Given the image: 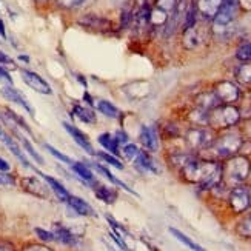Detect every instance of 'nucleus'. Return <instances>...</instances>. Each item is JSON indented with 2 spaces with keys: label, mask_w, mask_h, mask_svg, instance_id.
<instances>
[{
  "label": "nucleus",
  "mask_w": 251,
  "mask_h": 251,
  "mask_svg": "<svg viewBox=\"0 0 251 251\" xmlns=\"http://www.w3.org/2000/svg\"><path fill=\"white\" fill-rule=\"evenodd\" d=\"M0 142H2V144H5V147L13 152V154L22 162V165L24 167H26V168H31V165H29V162H28V159H26V156H25V152L20 150V147H19V144L17 142L11 137L6 131L0 126Z\"/></svg>",
  "instance_id": "obj_8"
},
{
  "label": "nucleus",
  "mask_w": 251,
  "mask_h": 251,
  "mask_svg": "<svg viewBox=\"0 0 251 251\" xmlns=\"http://www.w3.org/2000/svg\"><path fill=\"white\" fill-rule=\"evenodd\" d=\"M239 121V111L233 106H222L214 110V113L208 117V124L213 126H230Z\"/></svg>",
  "instance_id": "obj_3"
},
{
  "label": "nucleus",
  "mask_w": 251,
  "mask_h": 251,
  "mask_svg": "<svg viewBox=\"0 0 251 251\" xmlns=\"http://www.w3.org/2000/svg\"><path fill=\"white\" fill-rule=\"evenodd\" d=\"M14 183H16V180L13 179L11 174L0 171V187H3V185H14Z\"/></svg>",
  "instance_id": "obj_38"
},
{
  "label": "nucleus",
  "mask_w": 251,
  "mask_h": 251,
  "mask_svg": "<svg viewBox=\"0 0 251 251\" xmlns=\"http://www.w3.org/2000/svg\"><path fill=\"white\" fill-rule=\"evenodd\" d=\"M74 114L77 119H80L82 122L85 124H94L96 122V114L88 110V108H85V106H80V105H75L74 106Z\"/></svg>",
  "instance_id": "obj_24"
},
{
  "label": "nucleus",
  "mask_w": 251,
  "mask_h": 251,
  "mask_svg": "<svg viewBox=\"0 0 251 251\" xmlns=\"http://www.w3.org/2000/svg\"><path fill=\"white\" fill-rule=\"evenodd\" d=\"M126 140H128V136L124 133V131H117V133H116V142L119 144V147H121L122 144H126Z\"/></svg>",
  "instance_id": "obj_41"
},
{
  "label": "nucleus",
  "mask_w": 251,
  "mask_h": 251,
  "mask_svg": "<svg viewBox=\"0 0 251 251\" xmlns=\"http://www.w3.org/2000/svg\"><path fill=\"white\" fill-rule=\"evenodd\" d=\"M0 94H2L6 100L14 102V103H17V105H20L22 108H25V110H26L31 116H34V108H32V106L29 105V102L25 99V96L22 94L20 91H17L16 88H13L11 85L3 86V88L0 90Z\"/></svg>",
  "instance_id": "obj_9"
},
{
  "label": "nucleus",
  "mask_w": 251,
  "mask_h": 251,
  "mask_svg": "<svg viewBox=\"0 0 251 251\" xmlns=\"http://www.w3.org/2000/svg\"><path fill=\"white\" fill-rule=\"evenodd\" d=\"M236 57L239 60H244V62L251 60V43H245V45H242L241 48H239L236 52Z\"/></svg>",
  "instance_id": "obj_32"
},
{
  "label": "nucleus",
  "mask_w": 251,
  "mask_h": 251,
  "mask_svg": "<svg viewBox=\"0 0 251 251\" xmlns=\"http://www.w3.org/2000/svg\"><path fill=\"white\" fill-rule=\"evenodd\" d=\"M0 82H2V83H8V85H13V79H11L9 73L3 67H0Z\"/></svg>",
  "instance_id": "obj_39"
},
{
  "label": "nucleus",
  "mask_w": 251,
  "mask_h": 251,
  "mask_svg": "<svg viewBox=\"0 0 251 251\" xmlns=\"http://www.w3.org/2000/svg\"><path fill=\"white\" fill-rule=\"evenodd\" d=\"M236 77L242 83H251V65H241L236 71Z\"/></svg>",
  "instance_id": "obj_28"
},
{
  "label": "nucleus",
  "mask_w": 251,
  "mask_h": 251,
  "mask_svg": "<svg viewBox=\"0 0 251 251\" xmlns=\"http://www.w3.org/2000/svg\"><path fill=\"white\" fill-rule=\"evenodd\" d=\"M73 170H74V173L77 174V176H80L85 182H88V183H91L93 180H94V174H93V171L85 165V163H79V162H74L73 163Z\"/></svg>",
  "instance_id": "obj_25"
},
{
  "label": "nucleus",
  "mask_w": 251,
  "mask_h": 251,
  "mask_svg": "<svg viewBox=\"0 0 251 251\" xmlns=\"http://www.w3.org/2000/svg\"><path fill=\"white\" fill-rule=\"evenodd\" d=\"M19 59H20V60H24V62H29V57H26V56H20Z\"/></svg>",
  "instance_id": "obj_46"
},
{
  "label": "nucleus",
  "mask_w": 251,
  "mask_h": 251,
  "mask_svg": "<svg viewBox=\"0 0 251 251\" xmlns=\"http://www.w3.org/2000/svg\"><path fill=\"white\" fill-rule=\"evenodd\" d=\"M19 139H20V142H22V145H24V148L26 150V152H28V154L32 157V159H34L37 163H39V165H43V163H45V162H43V157L39 154V152L34 150V147H32L31 144H29V142L24 137V136H19Z\"/></svg>",
  "instance_id": "obj_27"
},
{
  "label": "nucleus",
  "mask_w": 251,
  "mask_h": 251,
  "mask_svg": "<svg viewBox=\"0 0 251 251\" xmlns=\"http://www.w3.org/2000/svg\"><path fill=\"white\" fill-rule=\"evenodd\" d=\"M25 251H52V250H50V248H47V247H43V245H31V247H28Z\"/></svg>",
  "instance_id": "obj_42"
},
{
  "label": "nucleus",
  "mask_w": 251,
  "mask_h": 251,
  "mask_svg": "<svg viewBox=\"0 0 251 251\" xmlns=\"http://www.w3.org/2000/svg\"><path fill=\"white\" fill-rule=\"evenodd\" d=\"M239 233L242 236L251 237V214H248L245 219L239 224Z\"/></svg>",
  "instance_id": "obj_33"
},
{
  "label": "nucleus",
  "mask_w": 251,
  "mask_h": 251,
  "mask_svg": "<svg viewBox=\"0 0 251 251\" xmlns=\"http://www.w3.org/2000/svg\"><path fill=\"white\" fill-rule=\"evenodd\" d=\"M22 79H24V82L29 86V88H32L40 94H51L52 93L48 82L45 79H42L39 74L32 73L29 70H22Z\"/></svg>",
  "instance_id": "obj_5"
},
{
  "label": "nucleus",
  "mask_w": 251,
  "mask_h": 251,
  "mask_svg": "<svg viewBox=\"0 0 251 251\" xmlns=\"http://www.w3.org/2000/svg\"><path fill=\"white\" fill-rule=\"evenodd\" d=\"M0 251H13V250H11V247L6 244H0Z\"/></svg>",
  "instance_id": "obj_45"
},
{
  "label": "nucleus",
  "mask_w": 251,
  "mask_h": 251,
  "mask_svg": "<svg viewBox=\"0 0 251 251\" xmlns=\"http://www.w3.org/2000/svg\"><path fill=\"white\" fill-rule=\"evenodd\" d=\"M222 3L224 0H199V11L203 17H214Z\"/></svg>",
  "instance_id": "obj_17"
},
{
  "label": "nucleus",
  "mask_w": 251,
  "mask_h": 251,
  "mask_svg": "<svg viewBox=\"0 0 251 251\" xmlns=\"http://www.w3.org/2000/svg\"><path fill=\"white\" fill-rule=\"evenodd\" d=\"M140 142L147 150L150 151H156L157 150V137L154 129L150 126H142L140 128Z\"/></svg>",
  "instance_id": "obj_15"
},
{
  "label": "nucleus",
  "mask_w": 251,
  "mask_h": 251,
  "mask_svg": "<svg viewBox=\"0 0 251 251\" xmlns=\"http://www.w3.org/2000/svg\"><path fill=\"white\" fill-rule=\"evenodd\" d=\"M230 203L236 213H244L251 205V194L245 187H236L230 194Z\"/></svg>",
  "instance_id": "obj_6"
},
{
  "label": "nucleus",
  "mask_w": 251,
  "mask_h": 251,
  "mask_svg": "<svg viewBox=\"0 0 251 251\" xmlns=\"http://www.w3.org/2000/svg\"><path fill=\"white\" fill-rule=\"evenodd\" d=\"M22 185H24V188L28 193L37 196V198H47V196H48L47 187L39 179H36V177H25V179H22Z\"/></svg>",
  "instance_id": "obj_13"
},
{
  "label": "nucleus",
  "mask_w": 251,
  "mask_h": 251,
  "mask_svg": "<svg viewBox=\"0 0 251 251\" xmlns=\"http://www.w3.org/2000/svg\"><path fill=\"white\" fill-rule=\"evenodd\" d=\"M67 203L70 205V208L73 211H75L79 216H96V211L93 210V206L85 202L83 199L80 198H75V196H70Z\"/></svg>",
  "instance_id": "obj_12"
},
{
  "label": "nucleus",
  "mask_w": 251,
  "mask_h": 251,
  "mask_svg": "<svg viewBox=\"0 0 251 251\" xmlns=\"http://www.w3.org/2000/svg\"><path fill=\"white\" fill-rule=\"evenodd\" d=\"M241 145H242L241 137L236 134H228V136L217 140L216 152H217V156H221V157H228V156L234 154V152L241 148Z\"/></svg>",
  "instance_id": "obj_4"
},
{
  "label": "nucleus",
  "mask_w": 251,
  "mask_h": 251,
  "mask_svg": "<svg viewBox=\"0 0 251 251\" xmlns=\"http://www.w3.org/2000/svg\"><path fill=\"white\" fill-rule=\"evenodd\" d=\"M157 5H159V8H162L163 13H167V11H173L174 9L176 0H157Z\"/></svg>",
  "instance_id": "obj_37"
},
{
  "label": "nucleus",
  "mask_w": 251,
  "mask_h": 251,
  "mask_svg": "<svg viewBox=\"0 0 251 251\" xmlns=\"http://www.w3.org/2000/svg\"><path fill=\"white\" fill-rule=\"evenodd\" d=\"M96 196L97 199L105 202V203H114V201L117 199V193L108 187H100L96 190Z\"/></svg>",
  "instance_id": "obj_26"
},
{
  "label": "nucleus",
  "mask_w": 251,
  "mask_h": 251,
  "mask_svg": "<svg viewBox=\"0 0 251 251\" xmlns=\"http://www.w3.org/2000/svg\"><path fill=\"white\" fill-rule=\"evenodd\" d=\"M6 116H9V117L13 119V121H14L16 124H19V125H20L22 128H24V129L26 131V133L32 134V131L29 129V126H28L26 124H25V121H24V119H22V117H19V116H17V114H14L13 111H6Z\"/></svg>",
  "instance_id": "obj_36"
},
{
  "label": "nucleus",
  "mask_w": 251,
  "mask_h": 251,
  "mask_svg": "<svg viewBox=\"0 0 251 251\" xmlns=\"http://www.w3.org/2000/svg\"><path fill=\"white\" fill-rule=\"evenodd\" d=\"M34 231L39 236L40 241H43V242H52V241H56V236H54V233H51V231H45V230H42V228H36Z\"/></svg>",
  "instance_id": "obj_34"
},
{
  "label": "nucleus",
  "mask_w": 251,
  "mask_h": 251,
  "mask_svg": "<svg viewBox=\"0 0 251 251\" xmlns=\"http://www.w3.org/2000/svg\"><path fill=\"white\" fill-rule=\"evenodd\" d=\"M97 110H99L103 116L110 117V119H117L121 116V111L117 110V108L108 100H99L97 102Z\"/></svg>",
  "instance_id": "obj_22"
},
{
  "label": "nucleus",
  "mask_w": 251,
  "mask_h": 251,
  "mask_svg": "<svg viewBox=\"0 0 251 251\" xmlns=\"http://www.w3.org/2000/svg\"><path fill=\"white\" fill-rule=\"evenodd\" d=\"M54 236H56V241L65 244V245H70V247H74L77 244V237H75L68 228H65L63 225L60 224H56L54 225Z\"/></svg>",
  "instance_id": "obj_14"
},
{
  "label": "nucleus",
  "mask_w": 251,
  "mask_h": 251,
  "mask_svg": "<svg viewBox=\"0 0 251 251\" xmlns=\"http://www.w3.org/2000/svg\"><path fill=\"white\" fill-rule=\"evenodd\" d=\"M40 176L43 177V180H45V182L50 185V188L54 191V194L57 196V199H59V201H62V202H67V201H68L70 193L67 191V188H65L60 182H57L56 179H52L51 176H48V174H40Z\"/></svg>",
  "instance_id": "obj_16"
},
{
  "label": "nucleus",
  "mask_w": 251,
  "mask_h": 251,
  "mask_svg": "<svg viewBox=\"0 0 251 251\" xmlns=\"http://www.w3.org/2000/svg\"><path fill=\"white\" fill-rule=\"evenodd\" d=\"M122 152H124V156L126 157V160L134 162L136 157L139 156V152H140V151H139V148H137L136 145H133V144H126V145L124 147Z\"/></svg>",
  "instance_id": "obj_30"
},
{
  "label": "nucleus",
  "mask_w": 251,
  "mask_h": 251,
  "mask_svg": "<svg viewBox=\"0 0 251 251\" xmlns=\"http://www.w3.org/2000/svg\"><path fill=\"white\" fill-rule=\"evenodd\" d=\"M63 128L67 129V133L74 139L75 144H77L79 147H82V150H85L86 152H88V154H96V150L93 148L88 136H86L85 133H82V131L77 126H74V125H71L68 122H63Z\"/></svg>",
  "instance_id": "obj_7"
},
{
  "label": "nucleus",
  "mask_w": 251,
  "mask_h": 251,
  "mask_svg": "<svg viewBox=\"0 0 251 251\" xmlns=\"http://www.w3.org/2000/svg\"><path fill=\"white\" fill-rule=\"evenodd\" d=\"M250 174V162L245 157H234L226 163L225 176L230 183H241Z\"/></svg>",
  "instance_id": "obj_2"
},
{
  "label": "nucleus",
  "mask_w": 251,
  "mask_h": 251,
  "mask_svg": "<svg viewBox=\"0 0 251 251\" xmlns=\"http://www.w3.org/2000/svg\"><path fill=\"white\" fill-rule=\"evenodd\" d=\"M134 165H136V168L139 170V171H142V173H147V171H151V173H159V170L156 168V165H154V162H152L151 159H150V156L147 154V152H139V156L136 157V160H134Z\"/></svg>",
  "instance_id": "obj_18"
},
{
  "label": "nucleus",
  "mask_w": 251,
  "mask_h": 251,
  "mask_svg": "<svg viewBox=\"0 0 251 251\" xmlns=\"http://www.w3.org/2000/svg\"><path fill=\"white\" fill-rule=\"evenodd\" d=\"M216 97L219 99V102H234L239 97V90L231 83V82H222L217 85L216 88Z\"/></svg>",
  "instance_id": "obj_11"
},
{
  "label": "nucleus",
  "mask_w": 251,
  "mask_h": 251,
  "mask_svg": "<svg viewBox=\"0 0 251 251\" xmlns=\"http://www.w3.org/2000/svg\"><path fill=\"white\" fill-rule=\"evenodd\" d=\"M45 150H48V151H50V154H52L54 157H57L59 160H62V162H65V163H68V165H73V163H74V160H73L71 157L62 154V152H60L59 150H56V148L51 147V145H48V144H45Z\"/></svg>",
  "instance_id": "obj_31"
},
{
  "label": "nucleus",
  "mask_w": 251,
  "mask_h": 251,
  "mask_svg": "<svg viewBox=\"0 0 251 251\" xmlns=\"http://www.w3.org/2000/svg\"><path fill=\"white\" fill-rule=\"evenodd\" d=\"M190 145L194 148H203L211 142V133L205 128H194L187 136Z\"/></svg>",
  "instance_id": "obj_10"
},
{
  "label": "nucleus",
  "mask_w": 251,
  "mask_h": 251,
  "mask_svg": "<svg viewBox=\"0 0 251 251\" xmlns=\"http://www.w3.org/2000/svg\"><path fill=\"white\" fill-rule=\"evenodd\" d=\"M57 3L62 6V8H77L80 6L82 3H85V0H57Z\"/></svg>",
  "instance_id": "obj_35"
},
{
  "label": "nucleus",
  "mask_w": 251,
  "mask_h": 251,
  "mask_svg": "<svg viewBox=\"0 0 251 251\" xmlns=\"http://www.w3.org/2000/svg\"><path fill=\"white\" fill-rule=\"evenodd\" d=\"M96 154L99 156L102 160H105L106 163H110L111 167H114V168H117V170H124V165H122V162L119 160V159H116L113 154H108V152H103V151H99L97 152L96 151Z\"/></svg>",
  "instance_id": "obj_29"
},
{
  "label": "nucleus",
  "mask_w": 251,
  "mask_h": 251,
  "mask_svg": "<svg viewBox=\"0 0 251 251\" xmlns=\"http://www.w3.org/2000/svg\"><path fill=\"white\" fill-rule=\"evenodd\" d=\"M0 65H3V67H8V65H9L11 68H16L13 59L8 57L6 54H3V52H0Z\"/></svg>",
  "instance_id": "obj_40"
},
{
  "label": "nucleus",
  "mask_w": 251,
  "mask_h": 251,
  "mask_svg": "<svg viewBox=\"0 0 251 251\" xmlns=\"http://www.w3.org/2000/svg\"><path fill=\"white\" fill-rule=\"evenodd\" d=\"M96 170L97 171H99V173H102L103 174V176L108 179V180H110V182H113L114 185H117V187H121V188H124V190H126L128 193H131V194H136L137 196V193L136 191H133V190H131V188H128V185L126 183H124L122 180H119L117 177H114V174L110 171V170H108V168H105L103 165H96Z\"/></svg>",
  "instance_id": "obj_21"
},
{
  "label": "nucleus",
  "mask_w": 251,
  "mask_h": 251,
  "mask_svg": "<svg viewBox=\"0 0 251 251\" xmlns=\"http://www.w3.org/2000/svg\"><path fill=\"white\" fill-rule=\"evenodd\" d=\"M183 174L188 180L201 183L202 188H213L221 180L222 168L213 162H199L188 157V160L182 165Z\"/></svg>",
  "instance_id": "obj_1"
},
{
  "label": "nucleus",
  "mask_w": 251,
  "mask_h": 251,
  "mask_svg": "<svg viewBox=\"0 0 251 251\" xmlns=\"http://www.w3.org/2000/svg\"><path fill=\"white\" fill-rule=\"evenodd\" d=\"M97 140H99V144H100L106 151H110L113 156H117V154H119V144H117L116 139H114L111 134H108V133L100 134Z\"/></svg>",
  "instance_id": "obj_19"
},
{
  "label": "nucleus",
  "mask_w": 251,
  "mask_h": 251,
  "mask_svg": "<svg viewBox=\"0 0 251 251\" xmlns=\"http://www.w3.org/2000/svg\"><path fill=\"white\" fill-rule=\"evenodd\" d=\"M0 36L3 39H6V32H5V25H3V20H0Z\"/></svg>",
  "instance_id": "obj_44"
},
{
  "label": "nucleus",
  "mask_w": 251,
  "mask_h": 251,
  "mask_svg": "<svg viewBox=\"0 0 251 251\" xmlns=\"http://www.w3.org/2000/svg\"><path fill=\"white\" fill-rule=\"evenodd\" d=\"M80 24L85 25V26H88V28H106V26L111 25L106 19H102L99 16H93V14L80 19Z\"/></svg>",
  "instance_id": "obj_20"
},
{
  "label": "nucleus",
  "mask_w": 251,
  "mask_h": 251,
  "mask_svg": "<svg viewBox=\"0 0 251 251\" xmlns=\"http://www.w3.org/2000/svg\"><path fill=\"white\" fill-rule=\"evenodd\" d=\"M11 170V165H9V163L5 160V159H2V157H0V171H3V173H8Z\"/></svg>",
  "instance_id": "obj_43"
},
{
  "label": "nucleus",
  "mask_w": 251,
  "mask_h": 251,
  "mask_svg": "<svg viewBox=\"0 0 251 251\" xmlns=\"http://www.w3.org/2000/svg\"><path fill=\"white\" fill-rule=\"evenodd\" d=\"M170 233L177 239V241H180L183 245H187L190 250H193V251H206L205 248H202L201 245H198L196 242H193L190 237H187L183 233H180L179 230H176V228H170Z\"/></svg>",
  "instance_id": "obj_23"
}]
</instances>
